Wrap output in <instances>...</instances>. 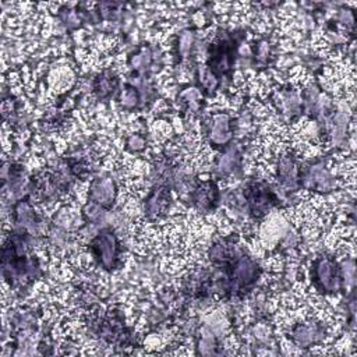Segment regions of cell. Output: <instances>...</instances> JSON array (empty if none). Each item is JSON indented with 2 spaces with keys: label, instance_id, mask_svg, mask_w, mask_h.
Instances as JSON below:
<instances>
[{
  "label": "cell",
  "instance_id": "1",
  "mask_svg": "<svg viewBox=\"0 0 357 357\" xmlns=\"http://www.w3.org/2000/svg\"><path fill=\"white\" fill-rule=\"evenodd\" d=\"M311 279L314 287L324 294H337L342 290V265L332 257H319L312 264Z\"/></svg>",
  "mask_w": 357,
  "mask_h": 357
},
{
  "label": "cell",
  "instance_id": "2",
  "mask_svg": "<svg viewBox=\"0 0 357 357\" xmlns=\"http://www.w3.org/2000/svg\"><path fill=\"white\" fill-rule=\"evenodd\" d=\"M89 250L92 257L98 261V264L103 269L113 271L119 268L121 248H120V241L112 229L100 230L91 240Z\"/></svg>",
  "mask_w": 357,
  "mask_h": 357
},
{
  "label": "cell",
  "instance_id": "3",
  "mask_svg": "<svg viewBox=\"0 0 357 357\" xmlns=\"http://www.w3.org/2000/svg\"><path fill=\"white\" fill-rule=\"evenodd\" d=\"M244 198L250 213L255 218L264 216L278 204L276 195L265 183H250L247 188H244Z\"/></svg>",
  "mask_w": 357,
  "mask_h": 357
},
{
  "label": "cell",
  "instance_id": "4",
  "mask_svg": "<svg viewBox=\"0 0 357 357\" xmlns=\"http://www.w3.org/2000/svg\"><path fill=\"white\" fill-rule=\"evenodd\" d=\"M88 190H89L88 191L89 201L96 202L103 208H109L117 195L116 183L110 177H102V178L92 180Z\"/></svg>",
  "mask_w": 357,
  "mask_h": 357
},
{
  "label": "cell",
  "instance_id": "5",
  "mask_svg": "<svg viewBox=\"0 0 357 357\" xmlns=\"http://www.w3.org/2000/svg\"><path fill=\"white\" fill-rule=\"evenodd\" d=\"M219 198L218 187L213 181H202L195 185L194 191L191 192V201L199 211H209L212 209Z\"/></svg>",
  "mask_w": 357,
  "mask_h": 357
},
{
  "label": "cell",
  "instance_id": "6",
  "mask_svg": "<svg viewBox=\"0 0 357 357\" xmlns=\"http://www.w3.org/2000/svg\"><path fill=\"white\" fill-rule=\"evenodd\" d=\"M209 139L216 146H223L231 138V128H230V117L225 113L213 114L209 127Z\"/></svg>",
  "mask_w": 357,
  "mask_h": 357
},
{
  "label": "cell",
  "instance_id": "7",
  "mask_svg": "<svg viewBox=\"0 0 357 357\" xmlns=\"http://www.w3.org/2000/svg\"><path fill=\"white\" fill-rule=\"evenodd\" d=\"M298 173H300L298 163L293 155L284 153L283 156H280V159L278 160L276 176H278V181L282 185H284L287 188L294 187L298 180Z\"/></svg>",
  "mask_w": 357,
  "mask_h": 357
},
{
  "label": "cell",
  "instance_id": "8",
  "mask_svg": "<svg viewBox=\"0 0 357 357\" xmlns=\"http://www.w3.org/2000/svg\"><path fill=\"white\" fill-rule=\"evenodd\" d=\"M169 206V192L165 187L153 188V191L145 199V212L151 218L160 216Z\"/></svg>",
  "mask_w": 357,
  "mask_h": 357
},
{
  "label": "cell",
  "instance_id": "9",
  "mask_svg": "<svg viewBox=\"0 0 357 357\" xmlns=\"http://www.w3.org/2000/svg\"><path fill=\"white\" fill-rule=\"evenodd\" d=\"M114 86H116V78L112 75H107V74L99 75L93 84V88L100 98L110 95V92H113Z\"/></svg>",
  "mask_w": 357,
  "mask_h": 357
},
{
  "label": "cell",
  "instance_id": "10",
  "mask_svg": "<svg viewBox=\"0 0 357 357\" xmlns=\"http://www.w3.org/2000/svg\"><path fill=\"white\" fill-rule=\"evenodd\" d=\"M139 100V95H138V91L131 86V85H127L126 89L121 92V105L124 107H134Z\"/></svg>",
  "mask_w": 357,
  "mask_h": 357
},
{
  "label": "cell",
  "instance_id": "11",
  "mask_svg": "<svg viewBox=\"0 0 357 357\" xmlns=\"http://www.w3.org/2000/svg\"><path fill=\"white\" fill-rule=\"evenodd\" d=\"M130 63H131L132 68H135V70L145 68V67L149 66V63H151V52H149L148 49L141 50L138 54H135V56L131 57V61H130Z\"/></svg>",
  "mask_w": 357,
  "mask_h": 357
},
{
  "label": "cell",
  "instance_id": "12",
  "mask_svg": "<svg viewBox=\"0 0 357 357\" xmlns=\"http://www.w3.org/2000/svg\"><path fill=\"white\" fill-rule=\"evenodd\" d=\"M192 43H194V38H192V33L191 32H184L180 39H178V49H180V53L181 54H187L191 47H192Z\"/></svg>",
  "mask_w": 357,
  "mask_h": 357
},
{
  "label": "cell",
  "instance_id": "13",
  "mask_svg": "<svg viewBox=\"0 0 357 357\" xmlns=\"http://www.w3.org/2000/svg\"><path fill=\"white\" fill-rule=\"evenodd\" d=\"M127 144H128L130 149H132V151H141V149L145 146V139H144L141 135L134 134V135L130 137V139H128Z\"/></svg>",
  "mask_w": 357,
  "mask_h": 357
}]
</instances>
